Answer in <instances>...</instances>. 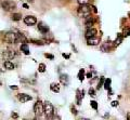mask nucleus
Masks as SVG:
<instances>
[{
  "label": "nucleus",
  "instance_id": "obj_1",
  "mask_svg": "<svg viewBox=\"0 0 130 120\" xmlns=\"http://www.w3.org/2000/svg\"><path fill=\"white\" fill-rule=\"evenodd\" d=\"M77 14L79 17H84V18H88L91 15V7L89 5H85V6H79L78 10H77Z\"/></svg>",
  "mask_w": 130,
  "mask_h": 120
},
{
  "label": "nucleus",
  "instance_id": "obj_2",
  "mask_svg": "<svg viewBox=\"0 0 130 120\" xmlns=\"http://www.w3.org/2000/svg\"><path fill=\"white\" fill-rule=\"evenodd\" d=\"M1 8L5 11L7 12H10V11H13L15 8H16V5L14 1H11V0H6L1 3Z\"/></svg>",
  "mask_w": 130,
  "mask_h": 120
},
{
  "label": "nucleus",
  "instance_id": "obj_3",
  "mask_svg": "<svg viewBox=\"0 0 130 120\" xmlns=\"http://www.w3.org/2000/svg\"><path fill=\"white\" fill-rule=\"evenodd\" d=\"M53 111H54V108H53V105L50 103V102H44L43 103V113L46 114L47 117H51L53 115Z\"/></svg>",
  "mask_w": 130,
  "mask_h": 120
},
{
  "label": "nucleus",
  "instance_id": "obj_4",
  "mask_svg": "<svg viewBox=\"0 0 130 120\" xmlns=\"http://www.w3.org/2000/svg\"><path fill=\"white\" fill-rule=\"evenodd\" d=\"M5 41L8 42V43H16V36H15V33L13 31H9L5 35Z\"/></svg>",
  "mask_w": 130,
  "mask_h": 120
},
{
  "label": "nucleus",
  "instance_id": "obj_5",
  "mask_svg": "<svg viewBox=\"0 0 130 120\" xmlns=\"http://www.w3.org/2000/svg\"><path fill=\"white\" fill-rule=\"evenodd\" d=\"M34 111L37 115H39V116H41L42 114H43V104H42V102L41 101H38L35 103V105H34Z\"/></svg>",
  "mask_w": 130,
  "mask_h": 120
},
{
  "label": "nucleus",
  "instance_id": "obj_6",
  "mask_svg": "<svg viewBox=\"0 0 130 120\" xmlns=\"http://www.w3.org/2000/svg\"><path fill=\"white\" fill-rule=\"evenodd\" d=\"M24 23L26 24V25H35L36 23H37V18L35 16H32V15H27V16L24 17Z\"/></svg>",
  "mask_w": 130,
  "mask_h": 120
},
{
  "label": "nucleus",
  "instance_id": "obj_7",
  "mask_svg": "<svg viewBox=\"0 0 130 120\" xmlns=\"http://www.w3.org/2000/svg\"><path fill=\"white\" fill-rule=\"evenodd\" d=\"M2 56L6 59H11L15 56V52L13 50H6L2 52Z\"/></svg>",
  "mask_w": 130,
  "mask_h": 120
},
{
  "label": "nucleus",
  "instance_id": "obj_8",
  "mask_svg": "<svg viewBox=\"0 0 130 120\" xmlns=\"http://www.w3.org/2000/svg\"><path fill=\"white\" fill-rule=\"evenodd\" d=\"M100 43V38L99 37H91L87 38V45L88 46H98Z\"/></svg>",
  "mask_w": 130,
  "mask_h": 120
},
{
  "label": "nucleus",
  "instance_id": "obj_9",
  "mask_svg": "<svg viewBox=\"0 0 130 120\" xmlns=\"http://www.w3.org/2000/svg\"><path fill=\"white\" fill-rule=\"evenodd\" d=\"M18 98L20 99V102L21 103H26L28 101H30L31 99V96L28 94H25V93H22V94H19L18 95Z\"/></svg>",
  "mask_w": 130,
  "mask_h": 120
},
{
  "label": "nucleus",
  "instance_id": "obj_10",
  "mask_svg": "<svg viewBox=\"0 0 130 120\" xmlns=\"http://www.w3.org/2000/svg\"><path fill=\"white\" fill-rule=\"evenodd\" d=\"M98 34V31L95 28H93V27H91V28H87L86 30V38H91V37H95Z\"/></svg>",
  "mask_w": 130,
  "mask_h": 120
},
{
  "label": "nucleus",
  "instance_id": "obj_11",
  "mask_svg": "<svg viewBox=\"0 0 130 120\" xmlns=\"http://www.w3.org/2000/svg\"><path fill=\"white\" fill-rule=\"evenodd\" d=\"M15 36H16V42H24V43L27 42V38L24 36V34L15 33Z\"/></svg>",
  "mask_w": 130,
  "mask_h": 120
},
{
  "label": "nucleus",
  "instance_id": "obj_12",
  "mask_svg": "<svg viewBox=\"0 0 130 120\" xmlns=\"http://www.w3.org/2000/svg\"><path fill=\"white\" fill-rule=\"evenodd\" d=\"M21 51H22L25 55L29 54V48H28L27 43H22V46H21Z\"/></svg>",
  "mask_w": 130,
  "mask_h": 120
},
{
  "label": "nucleus",
  "instance_id": "obj_13",
  "mask_svg": "<svg viewBox=\"0 0 130 120\" xmlns=\"http://www.w3.org/2000/svg\"><path fill=\"white\" fill-rule=\"evenodd\" d=\"M93 24H94V18L93 17H88L87 21H86V27L87 28H91V27L93 26Z\"/></svg>",
  "mask_w": 130,
  "mask_h": 120
},
{
  "label": "nucleus",
  "instance_id": "obj_14",
  "mask_svg": "<svg viewBox=\"0 0 130 120\" xmlns=\"http://www.w3.org/2000/svg\"><path fill=\"white\" fill-rule=\"evenodd\" d=\"M5 67L8 70H12V69H14V64L12 62H10V61H6L5 62Z\"/></svg>",
  "mask_w": 130,
  "mask_h": 120
},
{
  "label": "nucleus",
  "instance_id": "obj_15",
  "mask_svg": "<svg viewBox=\"0 0 130 120\" xmlns=\"http://www.w3.org/2000/svg\"><path fill=\"white\" fill-rule=\"evenodd\" d=\"M38 29H39L40 31H41L42 34H46V33H48V30H49L48 26L43 25V24H39V25H38Z\"/></svg>",
  "mask_w": 130,
  "mask_h": 120
},
{
  "label": "nucleus",
  "instance_id": "obj_16",
  "mask_svg": "<svg viewBox=\"0 0 130 120\" xmlns=\"http://www.w3.org/2000/svg\"><path fill=\"white\" fill-rule=\"evenodd\" d=\"M60 80L62 83H64V85H68V82H70V79H68V77L66 75H61Z\"/></svg>",
  "mask_w": 130,
  "mask_h": 120
},
{
  "label": "nucleus",
  "instance_id": "obj_17",
  "mask_svg": "<svg viewBox=\"0 0 130 120\" xmlns=\"http://www.w3.org/2000/svg\"><path fill=\"white\" fill-rule=\"evenodd\" d=\"M50 89L55 92V93H59L60 92V88H59V85H56V83H52V85L50 86Z\"/></svg>",
  "mask_w": 130,
  "mask_h": 120
},
{
  "label": "nucleus",
  "instance_id": "obj_18",
  "mask_svg": "<svg viewBox=\"0 0 130 120\" xmlns=\"http://www.w3.org/2000/svg\"><path fill=\"white\" fill-rule=\"evenodd\" d=\"M11 18L13 19V21H20V19H22V15L20 14V13H13L12 14V16H11Z\"/></svg>",
  "mask_w": 130,
  "mask_h": 120
},
{
  "label": "nucleus",
  "instance_id": "obj_19",
  "mask_svg": "<svg viewBox=\"0 0 130 120\" xmlns=\"http://www.w3.org/2000/svg\"><path fill=\"white\" fill-rule=\"evenodd\" d=\"M111 82H112V80L111 79H105V81H104V88H105V89H106V90H109V88H111Z\"/></svg>",
  "mask_w": 130,
  "mask_h": 120
},
{
  "label": "nucleus",
  "instance_id": "obj_20",
  "mask_svg": "<svg viewBox=\"0 0 130 120\" xmlns=\"http://www.w3.org/2000/svg\"><path fill=\"white\" fill-rule=\"evenodd\" d=\"M78 79L80 80V81H83V80L85 79V70L84 69H80L79 73H78Z\"/></svg>",
  "mask_w": 130,
  "mask_h": 120
},
{
  "label": "nucleus",
  "instance_id": "obj_21",
  "mask_svg": "<svg viewBox=\"0 0 130 120\" xmlns=\"http://www.w3.org/2000/svg\"><path fill=\"white\" fill-rule=\"evenodd\" d=\"M78 3L80 6H85V5H89V2L91 1V0H77Z\"/></svg>",
  "mask_w": 130,
  "mask_h": 120
},
{
  "label": "nucleus",
  "instance_id": "obj_22",
  "mask_svg": "<svg viewBox=\"0 0 130 120\" xmlns=\"http://www.w3.org/2000/svg\"><path fill=\"white\" fill-rule=\"evenodd\" d=\"M38 70L40 71V73H44V71H46V65H44V64H39Z\"/></svg>",
  "mask_w": 130,
  "mask_h": 120
},
{
  "label": "nucleus",
  "instance_id": "obj_23",
  "mask_svg": "<svg viewBox=\"0 0 130 120\" xmlns=\"http://www.w3.org/2000/svg\"><path fill=\"white\" fill-rule=\"evenodd\" d=\"M90 105H91V107H92L93 109H95V110L98 109V103L95 101H91L90 102Z\"/></svg>",
  "mask_w": 130,
  "mask_h": 120
},
{
  "label": "nucleus",
  "instance_id": "obj_24",
  "mask_svg": "<svg viewBox=\"0 0 130 120\" xmlns=\"http://www.w3.org/2000/svg\"><path fill=\"white\" fill-rule=\"evenodd\" d=\"M128 36H130V28H125L124 30V37H128Z\"/></svg>",
  "mask_w": 130,
  "mask_h": 120
},
{
  "label": "nucleus",
  "instance_id": "obj_25",
  "mask_svg": "<svg viewBox=\"0 0 130 120\" xmlns=\"http://www.w3.org/2000/svg\"><path fill=\"white\" fill-rule=\"evenodd\" d=\"M89 94H90L91 96H94V95H95V91H94L93 88H90V89H89Z\"/></svg>",
  "mask_w": 130,
  "mask_h": 120
},
{
  "label": "nucleus",
  "instance_id": "obj_26",
  "mask_svg": "<svg viewBox=\"0 0 130 120\" xmlns=\"http://www.w3.org/2000/svg\"><path fill=\"white\" fill-rule=\"evenodd\" d=\"M121 40H123V36H120V35H119L118 39H116V40H115V45H119V43L121 42Z\"/></svg>",
  "mask_w": 130,
  "mask_h": 120
},
{
  "label": "nucleus",
  "instance_id": "obj_27",
  "mask_svg": "<svg viewBox=\"0 0 130 120\" xmlns=\"http://www.w3.org/2000/svg\"><path fill=\"white\" fill-rule=\"evenodd\" d=\"M104 81H105V79H104V78H101V81L99 82V86H98V89H100V88L103 86V82H104Z\"/></svg>",
  "mask_w": 130,
  "mask_h": 120
},
{
  "label": "nucleus",
  "instance_id": "obj_28",
  "mask_svg": "<svg viewBox=\"0 0 130 120\" xmlns=\"http://www.w3.org/2000/svg\"><path fill=\"white\" fill-rule=\"evenodd\" d=\"M31 42H32V43H35V45H40V46L43 45L41 41H38V40H31Z\"/></svg>",
  "mask_w": 130,
  "mask_h": 120
},
{
  "label": "nucleus",
  "instance_id": "obj_29",
  "mask_svg": "<svg viewBox=\"0 0 130 120\" xmlns=\"http://www.w3.org/2000/svg\"><path fill=\"white\" fill-rule=\"evenodd\" d=\"M112 106H113V107L118 106V102H117V101H113V102H112Z\"/></svg>",
  "mask_w": 130,
  "mask_h": 120
},
{
  "label": "nucleus",
  "instance_id": "obj_30",
  "mask_svg": "<svg viewBox=\"0 0 130 120\" xmlns=\"http://www.w3.org/2000/svg\"><path fill=\"white\" fill-rule=\"evenodd\" d=\"M46 56L49 57V58H51V59H53V58H54V56H53L52 54H46Z\"/></svg>",
  "mask_w": 130,
  "mask_h": 120
},
{
  "label": "nucleus",
  "instance_id": "obj_31",
  "mask_svg": "<svg viewBox=\"0 0 130 120\" xmlns=\"http://www.w3.org/2000/svg\"><path fill=\"white\" fill-rule=\"evenodd\" d=\"M53 120H61V119H60L59 116H54V117H53Z\"/></svg>",
  "mask_w": 130,
  "mask_h": 120
},
{
  "label": "nucleus",
  "instance_id": "obj_32",
  "mask_svg": "<svg viewBox=\"0 0 130 120\" xmlns=\"http://www.w3.org/2000/svg\"><path fill=\"white\" fill-rule=\"evenodd\" d=\"M12 117H13V118H18V114H12Z\"/></svg>",
  "mask_w": 130,
  "mask_h": 120
},
{
  "label": "nucleus",
  "instance_id": "obj_33",
  "mask_svg": "<svg viewBox=\"0 0 130 120\" xmlns=\"http://www.w3.org/2000/svg\"><path fill=\"white\" fill-rule=\"evenodd\" d=\"M63 56H64V57H66V58H68V57H70V55H68V54H65V53H64V54H63Z\"/></svg>",
  "mask_w": 130,
  "mask_h": 120
},
{
  "label": "nucleus",
  "instance_id": "obj_34",
  "mask_svg": "<svg viewBox=\"0 0 130 120\" xmlns=\"http://www.w3.org/2000/svg\"><path fill=\"white\" fill-rule=\"evenodd\" d=\"M87 77H88V78H91V77H92V75H91V73H89V74H87Z\"/></svg>",
  "mask_w": 130,
  "mask_h": 120
},
{
  "label": "nucleus",
  "instance_id": "obj_35",
  "mask_svg": "<svg viewBox=\"0 0 130 120\" xmlns=\"http://www.w3.org/2000/svg\"><path fill=\"white\" fill-rule=\"evenodd\" d=\"M78 120H90V119H88V118H81V119H78Z\"/></svg>",
  "mask_w": 130,
  "mask_h": 120
},
{
  "label": "nucleus",
  "instance_id": "obj_36",
  "mask_svg": "<svg viewBox=\"0 0 130 120\" xmlns=\"http://www.w3.org/2000/svg\"><path fill=\"white\" fill-rule=\"evenodd\" d=\"M127 119H128V120H130V113L127 115Z\"/></svg>",
  "mask_w": 130,
  "mask_h": 120
},
{
  "label": "nucleus",
  "instance_id": "obj_37",
  "mask_svg": "<svg viewBox=\"0 0 130 120\" xmlns=\"http://www.w3.org/2000/svg\"><path fill=\"white\" fill-rule=\"evenodd\" d=\"M24 8H25V9H28V6L26 5V3H25V5H24Z\"/></svg>",
  "mask_w": 130,
  "mask_h": 120
},
{
  "label": "nucleus",
  "instance_id": "obj_38",
  "mask_svg": "<svg viewBox=\"0 0 130 120\" xmlns=\"http://www.w3.org/2000/svg\"><path fill=\"white\" fill-rule=\"evenodd\" d=\"M34 120H38V118H35V119H34Z\"/></svg>",
  "mask_w": 130,
  "mask_h": 120
},
{
  "label": "nucleus",
  "instance_id": "obj_39",
  "mask_svg": "<svg viewBox=\"0 0 130 120\" xmlns=\"http://www.w3.org/2000/svg\"><path fill=\"white\" fill-rule=\"evenodd\" d=\"M0 85H1V83H0Z\"/></svg>",
  "mask_w": 130,
  "mask_h": 120
}]
</instances>
